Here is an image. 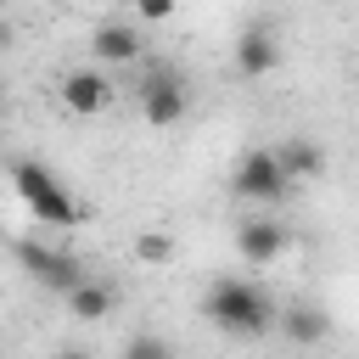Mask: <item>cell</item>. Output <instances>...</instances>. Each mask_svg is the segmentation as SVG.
Segmentation results:
<instances>
[{"mask_svg":"<svg viewBox=\"0 0 359 359\" xmlns=\"http://www.w3.org/2000/svg\"><path fill=\"white\" fill-rule=\"evenodd\" d=\"M11 39H17V28H11V22H6V17H0V50H6V45H11Z\"/></svg>","mask_w":359,"mask_h":359,"instance_id":"2e32d148","label":"cell"},{"mask_svg":"<svg viewBox=\"0 0 359 359\" xmlns=\"http://www.w3.org/2000/svg\"><path fill=\"white\" fill-rule=\"evenodd\" d=\"M275 331H280L292 348H314V342L331 337V314H325L320 303H286L280 320H275Z\"/></svg>","mask_w":359,"mask_h":359,"instance_id":"8fae6325","label":"cell"},{"mask_svg":"<svg viewBox=\"0 0 359 359\" xmlns=\"http://www.w3.org/2000/svg\"><path fill=\"white\" fill-rule=\"evenodd\" d=\"M275 157H280V168H286L292 185H314V180H325V146L309 140V135H286V140H275Z\"/></svg>","mask_w":359,"mask_h":359,"instance_id":"30bf717a","label":"cell"},{"mask_svg":"<svg viewBox=\"0 0 359 359\" xmlns=\"http://www.w3.org/2000/svg\"><path fill=\"white\" fill-rule=\"evenodd\" d=\"M135 107L151 129H174L185 112H191V90H185V73L174 62H140L135 73Z\"/></svg>","mask_w":359,"mask_h":359,"instance_id":"3957f363","label":"cell"},{"mask_svg":"<svg viewBox=\"0 0 359 359\" xmlns=\"http://www.w3.org/2000/svg\"><path fill=\"white\" fill-rule=\"evenodd\" d=\"M202 314L224 331V337H241V342H258L275 331L280 320V303L252 280V275H219L202 297Z\"/></svg>","mask_w":359,"mask_h":359,"instance_id":"6da1fadb","label":"cell"},{"mask_svg":"<svg viewBox=\"0 0 359 359\" xmlns=\"http://www.w3.org/2000/svg\"><path fill=\"white\" fill-rule=\"evenodd\" d=\"M62 303H67V314H73V320H84V325H90V320H107V314L118 309V292H112L101 275H90V280H79Z\"/></svg>","mask_w":359,"mask_h":359,"instance_id":"7c38bea8","label":"cell"},{"mask_svg":"<svg viewBox=\"0 0 359 359\" xmlns=\"http://www.w3.org/2000/svg\"><path fill=\"white\" fill-rule=\"evenodd\" d=\"M280 252H286V224H275L269 213L236 224V258H241L247 269H269Z\"/></svg>","mask_w":359,"mask_h":359,"instance_id":"ba28073f","label":"cell"},{"mask_svg":"<svg viewBox=\"0 0 359 359\" xmlns=\"http://www.w3.org/2000/svg\"><path fill=\"white\" fill-rule=\"evenodd\" d=\"M11 258L28 269V280H39V286L56 292V297H67L79 280H90V264H84L79 252H62V247H45V241H28V236L11 241Z\"/></svg>","mask_w":359,"mask_h":359,"instance_id":"5b68a950","label":"cell"},{"mask_svg":"<svg viewBox=\"0 0 359 359\" xmlns=\"http://www.w3.org/2000/svg\"><path fill=\"white\" fill-rule=\"evenodd\" d=\"M275 62H280V39H275V28H269V22H247V28L236 34V45H230V67H236V79H269Z\"/></svg>","mask_w":359,"mask_h":359,"instance_id":"8992f818","label":"cell"},{"mask_svg":"<svg viewBox=\"0 0 359 359\" xmlns=\"http://www.w3.org/2000/svg\"><path fill=\"white\" fill-rule=\"evenodd\" d=\"M56 359H90L84 348H56Z\"/></svg>","mask_w":359,"mask_h":359,"instance_id":"e0dca14e","label":"cell"},{"mask_svg":"<svg viewBox=\"0 0 359 359\" xmlns=\"http://www.w3.org/2000/svg\"><path fill=\"white\" fill-rule=\"evenodd\" d=\"M129 11H135V22L157 28V22H174L180 17V0H129Z\"/></svg>","mask_w":359,"mask_h":359,"instance_id":"9a60e30c","label":"cell"},{"mask_svg":"<svg viewBox=\"0 0 359 359\" xmlns=\"http://www.w3.org/2000/svg\"><path fill=\"white\" fill-rule=\"evenodd\" d=\"M123 359H174V348H168V337H157V331H135V337L123 342Z\"/></svg>","mask_w":359,"mask_h":359,"instance_id":"5bb4252c","label":"cell"},{"mask_svg":"<svg viewBox=\"0 0 359 359\" xmlns=\"http://www.w3.org/2000/svg\"><path fill=\"white\" fill-rule=\"evenodd\" d=\"M67 6H90V0H67Z\"/></svg>","mask_w":359,"mask_h":359,"instance_id":"ac0fdd59","label":"cell"},{"mask_svg":"<svg viewBox=\"0 0 359 359\" xmlns=\"http://www.w3.org/2000/svg\"><path fill=\"white\" fill-rule=\"evenodd\" d=\"M90 56H95L101 67H135V62L146 56L140 22H135V17H129V22H101V28L90 34Z\"/></svg>","mask_w":359,"mask_h":359,"instance_id":"9c48e42d","label":"cell"},{"mask_svg":"<svg viewBox=\"0 0 359 359\" xmlns=\"http://www.w3.org/2000/svg\"><path fill=\"white\" fill-rule=\"evenodd\" d=\"M6 180H11V191L22 196V208L34 213V224H45V230H73L84 213H79V202L67 196V185L45 168V163H34V157H11L6 163Z\"/></svg>","mask_w":359,"mask_h":359,"instance_id":"7a4b0ae2","label":"cell"},{"mask_svg":"<svg viewBox=\"0 0 359 359\" xmlns=\"http://www.w3.org/2000/svg\"><path fill=\"white\" fill-rule=\"evenodd\" d=\"M56 95H62V107H67L73 118H95V112H107V107H112L118 84H112L101 67H73V73H62Z\"/></svg>","mask_w":359,"mask_h":359,"instance_id":"52a82bcc","label":"cell"},{"mask_svg":"<svg viewBox=\"0 0 359 359\" xmlns=\"http://www.w3.org/2000/svg\"><path fill=\"white\" fill-rule=\"evenodd\" d=\"M292 191H297V185L286 180V168H280L275 146H252V151H241V157H236V168H230V196H236V202L275 208V202H286Z\"/></svg>","mask_w":359,"mask_h":359,"instance_id":"277c9868","label":"cell"},{"mask_svg":"<svg viewBox=\"0 0 359 359\" xmlns=\"http://www.w3.org/2000/svg\"><path fill=\"white\" fill-rule=\"evenodd\" d=\"M129 252H135V264H146V269H168V264L180 258V241H174L168 230H157V224H146V230H135V241H129Z\"/></svg>","mask_w":359,"mask_h":359,"instance_id":"4fadbf2b","label":"cell"}]
</instances>
